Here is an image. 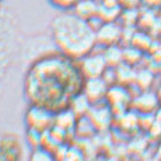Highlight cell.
<instances>
[{
  "instance_id": "cell-1",
  "label": "cell",
  "mask_w": 161,
  "mask_h": 161,
  "mask_svg": "<svg viewBox=\"0 0 161 161\" xmlns=\"http://www.w3.org/2000/svg\"><path fill=\"white\" fill-rule=\"evenodd\" d=\"M85 78L78 63L59 51L50 52L30 65L24 78V93L30 104L53 114L66 110L83 90Z\"/></svg>"
},
{
  "instance_id": "cell-2",
  "label": "cell",
  "mask_w": 161,
  "mask_h": 161,
  "mask_svg": "<svg viewBox=\"0 0 161 161\" xmlns=\"http://www.w3.org/2000/svg\"><path fill=\"white\" fill-rule=\"evenodd\" d=\"M52 41L57 51L78 61L95 50V27L72 10L60 12L50 24Z\"/></svg>"
},
{
  "instance_id": "cell-3",
  "label": "cell",
  "mask_w": 161,
  "mask_h": 161,
  "mask_svg": "<svg viewBox=\"0 0 161 161\" xmlns=\"http://www.w3.org/2000/svg\"><path fill=\"white\" fill-rule=\"evenodd\" d=\"M53 120H55L53 112L35 104H30L25 112V124L26 128L29 130L44 133L51 128Z\"/></svg>"
},
{
  "instance_id": "cell-4",
  "label": "cell",
  "mask_w": 161,
  "mask_h": 161,
  "mask_svg": "<svg viewBox=\"0 0 161 161\" xmlns=\"http://www.w3.org/2000/svg\"><path fill=\"white\" fill-rule=\"evenodd\" d=\"M77 63L80 73L85 80L102 77L106 70L108 69V65L106 63L103 53L95 52L94 50L82 59H80Z\"/></svg>"
},
{
  "instance_id": "cell-5",
  "label": "cell",
  "mask_w": 161,
  "mask_h": 161,
  "mask_svg": "<svg viewBox=\"0 0 161 161\" xmlns=\"http://www.w3.org/2000/svg\"><path fill=\"white\" fill-rule=\"evenodd\" d=\"M97 46L102 48H108L111 46H117L123 37V29L117 22H102L95 29Z\"/></svg>"
},
{
  "instance_id": "cell-6",
  "label": "cell",
  "mask_w": 161,
  "mask_h": 161,
  "mask_svg": "<svg viewBox=\"0 0 161 161\" xmlns=\"http://www.w3.org/2000/svg\"><path fill=\"white\" fill-rule=\"evenodd\" d=\"M23 150L14 134H0V161H20Z\"/></svg>"
},
{
  "instance_id": "cell-7",
  "label": "cell",
  "mask_w": 161,
  "mask_h": 161,
  "mask_svg": "<svg viewBox=\"0 0 161 161\" xmlns=\"http://www.w3.org/2000/svg\"><path fill=\"white\" fill-rule=\"evenodd\" d=\"M108 85L109 84L103 80V77L89 78L84 82L82 93L86 97L91 104H98L106 99L107 92L109 89Z\"/></svg>"
},
{
  "instance_id": "cell-8",
  "label": "cell",
  "mask_w": 161,
  "mask_h": 161,
  "mask_svg": "<svg viewBox=\"0 0 161 161\" xmlns=\"http://www.w3.org/2000/svg\"><path fill=\"white\" fill-rule=\"evenodd\" d=\"M99 7H100L99 0H80L72 9V12L75 13L78 17L89 22H93L98 18Z\"/></svg>"
},
{
  "instance_id": "cell-9",
  "label": "cell",
  "mask_w": 161,
  "mask_h": 161,
  "mask_svg": "<svg viewBox=\"0 0 161 161\" xmlns=\"http://www.w3.org/2000/svg\"><path fill=\"white\" fill-rule=\"evenodd\" d=\"M103 57L109 68L118 67L123 63V49L117 46H111L108 48H103Z\"/></svg>"
},
{
  "instance_id": "cell-10",
  "label": "cell",
  "mask_w": 161,
  "mask_h": 161,
  "mask_svg": "<svg viewBox=\"0 0 161 161\" xmlns=\"http://www.w3.org/2000/svg\"><path fill=\"white\" fill-rule=\"evenodd\" d=\"M29 161H56L53 152L49 151L43 147L32 149V152L29 157Z\"/></svg>"
},
{
  "instance_id": "cell-11",
  "label": "cell",
  "mask_w": 161,
  "mask_h": 161,
  "mask_svg": "<svg viewBox=\"0 0 161 161\" xmlns=\"http://www.w3.org/2000/svg\"><path fill=\"white\" fill-rule=\"evenodd\" d=\"M42 134L37 130H29L26 128V141L29 143V145L32 149L41 147V142H42Z\"/></svg>"
},
{
  "instance_id": "cell-12",
  "label": "cell",
  "mask_w": 161,
  "mask_h": 161,
  "mask_svg": "<svg viewBox=\"0 0 161 161\" xmlns=\"http://www.w3.org/2000/svg\"><path fill=\"white\" fill-rule=\"evenodd\" d=\"M80 0H48V3L56 9L65 12V10H72L74 6Z\"/></svg>"
},
{
  "instance_id": "cell-13",
  "label": "cell",
  "mask_w": 161,
  "mask_h": 161,
  "mask_svg": "<svg viewBox=\"0 0 161 161\" xmlns=\"http://www.w3.org/2000/svg\"><path fill=\"white\" fill-rule=\"evenodd\" d=\"M1 1H3V0H0V8H1Z\"/></svg>"
}]
</instances>
